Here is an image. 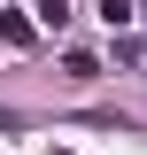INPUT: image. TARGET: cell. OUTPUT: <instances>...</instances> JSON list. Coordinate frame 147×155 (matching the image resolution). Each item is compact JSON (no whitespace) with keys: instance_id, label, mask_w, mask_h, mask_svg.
<instances>
[{"instance_id":"obj_1","label":"cell","mask_w":147,"mask_h":155,"mask_svg":"<svg viewBox=\"0 0 147 155\" xmlns=\"http://www.w3.org/2000/svg\"><path fill=\"white\" fill-rule=\"evenodd\" d=\"M0 39H8V47H31L39 23H31V16H16V8H0Z\"/></svg>"},{"instance_id":"obj_2","label":"cell","mask_w":147,"mask_h":155,"mask_svg":"<svg viewBox=\"0 0 147 155\" xmlns=\"http://www.w3.org/2000/svg\"><path fill=\"white\" fill-rule=\"evenodd\" d=\"M31 16H39V23H70V0H39Z\"/></svg>"}]
</instances>
